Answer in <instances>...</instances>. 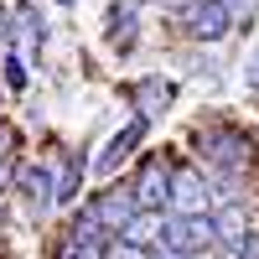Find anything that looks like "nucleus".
I'll return each mask as SVG.
<instances>
[{
    "instance_id": "nucleus-16",
    "label": "nucleus",
    "mask_w": 259,
    "mask_h": 259,
    "mask_svg": "<svg viewBox=\"0 0 259 259\" xmlns=\"http://www.w3.org/2000/svg\"><path fill=\"white\" fill-rule=\"evenodd\" d=\"M249 68H254V73H249V83H254V89H259V52H254V62H249Z\"/></svg>"
},
{
    "instance_id": "nucleus-8",
    "label": "nucleus",
    "mask_w": 259,
    "mask_h": 259,
    "mask_svg": "<svg viewBox=\"0 0 259 259\" xmlns=\"http://www.w3.org/2000/svg\"><path fill=\"white\" fill-rule=\"evenodd\" d=\"M244 233H249V207L228 197V207L218 212V218H212V244H223V249H233V244L244 239Z\"/></svg>"
},
{
    "instance_id": "nucleus-13",
    "label": "nucleus",
    "mask_w": 259,
    "mask_h": 259,
    "mask_svg": "<svg viewBox=\"0 0 259 259\" xmlns=\"http://www.w3.org/2000/svg\"><path fill=\"white\" fill-rule=\"evenodd\" d=\"M57 259H104V239H68Z\"/></svg>"
},
{
    "instance_id": "nucleus-15",
    "label": "nucleus",
    "mask_w": 259,
    "mask_h": 259,
    "mask_svg": "<svg viewBox=\"0 0 259 259\" xmlns=\"http://www.w3.org/2000/svg\"><path fill=\"white\" fill-rule=\"evenodd\" d=\"M145 259H197V254H177V249H156V254H145Z\"/></svg>"
},
{
    "instance_id": "nucleus-2",
    "label": "nucleus",
    "mask_w": 259,
    "mask_h": 259,
    "mask_svg": "<svg viewBox=\"0 0 259 259\" xmlns=\"http://www.w3.org/2000/svg\"><path fill=\"white\" fill-rule=\"evenodd\" d=\"M161 244L177 249V254H202V249H212V218L207 212H197V218H171Z\"/></svg>"
},
{
    "instance_id": "nucleus-1",
    "label": "nucleus",
    "mask_w": 259,
    "mask_h": 259,
    "mask_svg": "<svg viewBox=\"0 0 259 259\" xmlns=\"http://www.w3.org/2000/svg\"><path fill=\"white\" fill-rule=\"evenodd\" d=\"M197 145L207 150V166L223 171V177H239L249 166V156H254V140L244 130H233V124H218V130H207V135H197Z\"/></svg>"
},
{
    "instance_id": "nucleus-6",
    "label": "nucleus",
    "mask_w": 259,
    "mask_h": 259,
    "mask_svg": "<svg viewBox=\"0 0 259 259\" xmlns=\"http://www.w3.org/2000/svg\"><path fill=\"white\" fill-rule=\"evenodd\" d=\"M166 187H171V166L150 156V161H145V171H140V182H135V207H156V212H161Z\"/></svg>"
},
{
    "instance_id": "nucleus-17",
    "label": "nucleus",
    "mask_w": 259,
    "mask_h": 259,
    "mask_svg": "<svg viewBox=\"0 0 259 259\" xmlns=\"http://www.w3.org/2000/svg\"><path fill=\"white\" fill-rule=\"evenodd\" d=\"M6 177H11V161H0V187H6Z\"/></svg>"
},
{
    "instance_id": "nucleus-12",
    "label": "nucleus",
    "mask_w": 259,
    "mask_h": 259,
    "mask_svg": "<svg viewBox=\"0 0 259 259\" xmlns=\"http://www.w3.org/2000/svg\"><path fill=\"white\" fill-rule=\"evenodd\" d=\"M21 187H26V202L41 212V207H52V171H41V166H26L21 171Z\"/></svg>"
},
{
    "instance_id": "nucleus-7",
    "label": "nucleus",
    "mask_w": 259,
    "mask_h": 259,
    "mask_svg": "<svg viewBox=\"0 0 259 259\" xmlns=\"http://www.w3.org/2000/svg\"><path fill=\"white\" fill-rule=\"evenodd\" d=\"M140 140H145V119H130L119 135H109V145H104V156H99V177H114V166H119Z\"/></svg>"
},
{
    "instance_id": "nucleus-18",
    "label": "nucleus",
    "mask_w": 259,
    "mask_h": 259,
    "mask_svg": "<svg viewBox=\"0 0 259 259\" xmlns=\"http://www.w3.org/2000/svg\"><path fill=\"white\" fill-rule=\"evenodd\" d=\"M6 31H11V26H6V11H0V41H6Z\"/></svg>"
},
{
    "instance_id": "nucleus-19",
    "label": "nucleus",
    "mask_w": 259,
    "mask_h": 259,
    "mask_svg": "<svg viewBox=\"0 0 259 259\" xmlns=\"http://www.w3.org/2000/svg\"><path fill=\"white\" fill-rule=\"evenodd\" d=\"M62 6H73V0H62Z\"/></svg>"
},
{
    "instance_id": "nucleus-10",
    "label": "nucleus",
    "mask_w": 259,
    "mask_h": 259,
    "mask_svg": "<svg viewBox=\"0 0 259 259\" xmlns=\"http://www.w3.org/2000/svg\"><path fill=\"white\" fill-rule=\"evenodd\" d=\"M89 212H94L99 223H109V228L119 233V228H124L130 218H135V197H130V192H104V197H99V202H94Z\"/></svg>"
},
{
    "instance_id": "nucleus-4",
    "label": "nucleus",
    "mask_w": 259,
    "mask_h": 259,
    "mask_svg": "<svg viewBox=\"0 0 259 259\" xmlns=\"http://www.w3.org/2000/svg\"><path fill=\"white\" fill-rule=\"evenodd\" d=\"M130 99H135L140 119L150 124V119H161V114L171 109V99H177V83H171V78H161V73H150V78H140L135 89H130Z\"/></svg>"
},
{
    "instance_id": "nucleus-11",
    "label": "nucleus",
    "mask_w": 259,
    "mask_h": 259,
    "mask_svg": "<svg viewBox=\"0 0 259 259\" xmlns=\"http://www.w3.org/2000/svg\"><path fill=\"white\" fill-rule=\"evenodd\" d=\"M104 36H109V47H119V52L135 47V6H130V0L109 11V31H104Z\"/></svg>"
},
{
    "instance_id": "nucleus-3",
    "label": "nucleus",
    "mask_w": 259,
    "mask_h": 259,
    "mask_svg": "<svg viewBox=\"0 0 259 259\" xmlns=\"http://www.w3.org/2000/svg\"><path fill=\"white\" fill-rule=\"evenodd\" d=\"M166 202L177 207V218H197V212H207V182L197 171H177L166 187Z\"/></svg>"
},
{
    "instance_id": "nucleus-14",
    "label": "nucleus",
    "mask_w": 259,
    "mask_h": 259,
    "mask_svg": "<svg viewBox=\"0 0 259 259\" xmlns=\"http://www.w3.org/2000/svg\"><path fill=\"white\" fill-rule=\"evenodd\" d=\"M11 145H16V135H11V124H0V161L11 156Z\"/></svg>"
},
{
    "instance_id": "nucleus-9",
    "label": "nucleus",
    "mask_w": 259,
    "mask_h": 259,
    "mask_svg": "<svg viewBox=\"0 0 259 259\" xmlns=\"http://www.w3.org/2000/svg\"><path fill=\"white\" fill-rule=\"evenodd\" d=\"M124 244H135V249H150V244H161V233H166V218L156 207H145V212H135V218H130L124 228Z\"/></svg>"
},
{
    "instance_id": "nucleus-5",
    "label": "nucleus",
    "mask_w": 259,
    "mask_h": 259,
    "mask_svg": "<svg viewBox=\"0 0 259 259\" xmlns=\"http://www.w3.org/2000/svg\"><path fill=\"white\" fill-rule=\"evenodd\" d=\"M228 26H233V16H228L223 0H197L187 16V31L197 41H218V36H228Z\"/></svg>"
}]
</instances>
